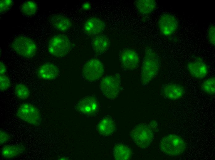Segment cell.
Instances as JSON below:
<instances>
[{
    "mask_svg": "<svg viewBox=\"0 0 215 160\" xmlns=\"http://www.w3.org/2000/svg\"><path fill=\"white\" fill-rule=\"evenodd\" d=\"M160 60L158 54L151 49L145 50L141 73V82L148 84L158 74L160 67Z\"/></svg>",
    "mask_w": 215,
    "mask_h": 160,
    "instance_id": "6da1fadb",
    "label": "cell"
},
{
    "mask_svg": "<svg viewBox=\"0 0 215 160\" xmlns=\"http://www.w3.org/2000/svg\"><path fill=\"white\" fill-rule=\"evenodd\" d=\"M159 146L161 151L165 154L175 156L182 153L186 149V145L180 137L175 134H170L162 138Z\"/></svg>",
    "mask_w": 215,
    "mask_h": 160,
    "instance_id": "7a4b0ae2",
    "label": "cell"
},
{
    "mask_svg": "<svg viewBox=\"0 0 215 160\" xmlns=\"http://www.w3.org/2000/svg\"><path fill=\"white\" fill-rule=\"evenodd\" d=\"M12 46L17 54L25 58H32L37 52V47L34 41L24 36L15 38L12 42Z\"/></svg>",
    "mask_w": 215,
    "mask_h": 160,
    "instance_id": "3957f363",
    "label": "cell"
},
{
    "mask_svg": "<svg viewBox=\"0 0 215 160\" xmlns=\"http://www.w3.org/2000/svg\"><path fill=\"white\" fill-rule=\"evenodd\" d=\"M133 142L141 148H147L153 138V133L151 128L145 124H140L134 127L131 133Z\"/></svg>",
    "mask_w": 215,
    "mask_h": 160,
    "instance_id": "277c9868",
    "label": "cell"
},
{
    "mask_svg": "<svg viewBox=\"0 0 215 160\" xmlns=\"http://www.w3.org/2000/svg\"><path fill=\"white\" fill-rule=\"evenodd\" d=\"M70 49V42L68 37L63 34H57L50 39L48 51L53 56L62 57L67 55Z\"/></svg>",
    "mask_w": 215,
    "mask_h": 160,
    "instance_id": "5b68a950",
    "label": "cell"
},
{
    "mask_svg": "<svg viewBox=\"0 0 215 160\" xmlns=\"http://www.w3.org/2000/svg\"><path fill=\"white\" fill-rule=\"evenodd\" d=\"M16 114L21 119L33 125H39L42 120L41 114L38 108L34 105L28 103L21 104Z\"/></svg>",
    "mask_w": 215,
    "mask_h": 160,
    "instance_id": "8992f818",
    "label": "cell"
},
{
    "mask_svg": "<svg viewBox=\"0 0 215 160\" xmlns=\"http://www.w3.org/2000/svg\"><path fill=\"white\" fill-rule=\"evenodd\" d=\"M104 72V67L99 59H91L84 64L82 70L83 78L88 82L97 81L102 77Z\"/></svg>",
    "mask_w": 215,
    "mask_h": 160,
    "instance_id": "52a82bcc",
    "label": "cell"
},
{
    "mask_svg": "<svg viewBox=\"0 0 215 160\" xmlns=\"http://www.w3.org/2000/svg\"><path fill=\"white\" fill-rule=\"evenodd\" d=\"M120 82L119 76L107 75L101 81L99 88L105 97L112 99L116 98L119 92Z\"/></svg>",
    "mask_w": 215,
    "mask_h": 160,
    "instance_id": "ba28073f",
    "label": "cell"
},
{
    "mask_svg": "<svg viewBox=\"0 0 215 160\" xmlns=\"http://www.w3.org/2000/svg\"><path fill=\"white\" fill-rule=\"evenodd\" d=\"M119 58L121 67L124 71H132L138 68L139 57L135 50L129 48L123 49L119 53Z\"/></svg>",
    "mask_w": 215,
    "mask_h": 160,
    "instance_id": "9c48e42d",
    "label": "cell"
},
{
    "mask_svg": "<svg viewBox=\"0 0 215 160\" xmlns=\"http://www.w3.org/2000/svg\"><path fill=\"white\" fill-rule=\"evenodd\" d=\"M159 30L165 36L173 34L178 27V22L176 18L170 14H165L160 17L158 22Z\"/></svg>",
    "mask_w": 215,
    "mask_h": 160,
    "instance_id": "30bf717a",
    "label": "cell"
},
{
    "mask_svg": "<svg viewBox=\"0 0 215 160\" xmlns=\"http://www.w3.org/2000/svg\"><path fill=\"white\" fill-rule=\"evenodd\" d=\"M77 109L81 113L91 116L95 115L99 107L98 102L93 96H87L81 99L77 105Z\"/></svg>",
    "mask_w": 215,
    "mask_h": 160,
    "instance_id": "8fae6325",
    "label": "cell"
},
{
    "mask_svg": "<svg viewBox=\"0 0 215 160\" xmlns=\"http://www.w3.org/2000/svg\"><path fill=\"white\" fill-rule=\"evenodd\" d=\"M187 70L193 77L200 80L205 78L208 73L206 64L199 58L189 62L187 65Z\"/></svg>",
    "mask_w": 215,
    "mask_h": 160,
    "instance_id": "7c38bea8",
    "label": "cell"
},
{
    "mask_svg": "<svg viewBox=\"0 0 215 160\" xmlns=\"http://www.w3.org/2000/svg\"><path fill=\"white\" fill-rule=\"evenodd\" d=\"M161 90L167 98L173 100L178 99L183 95L184 89L181 85L177 83H169L163 84Z\"/></svg>",
    "mask_w": 215,
    "mask_h": 160,
    "instance_id": "4fadbf2b",
    "label": "cell"
},
{
    "mask_svg": "<svg viewBox=\"0 0 215 160\" xmlns=\"http://www.w3.org/2000/svg\"><path fill=\"white\" fill-rule=\"evenodd\" d=\"M104 22L97 17H91L87 20L84 26L85 32L90 35H97L99 34L105 30Z\"/></svg>",
    "mask_w": 215,
    "mask_h": 160,
    "instance_id": "5bb4252c",
    "label": "cell"
},
{
    "mask_svg": "<svg viewBox=\"0 0 215 160\" xmlns=\"http://www.w3.org/2000/svg\"><path fill=\"white\" fill-rule=\"evenodd\" d=\"M59 70L54 64L46 63L39 68L38 74L39 77L44 80H51L56 79L58 76Z\"/></svg>",
    "mask_w": 215,
    "mask_h": 160,
    "instance_id": "9a60e30c",
    "label": "cell"
},
{
    "mask_svg": "<svg viewBox=\"0 0 215 160\" xmlns=\"http://www.w3.org/2000/svg\"><path fill=\"white\" fill-rule=\"evenodd\" d=\"M110 41L108 38L103 34L96 35L93 39L91 46L94 51L100 55L105 52L110 46Z\"/></svg>",
    "mask_w": 215,
    "mask_h": 160,
    "instance_id": "2e32d148",
    "label": "cell"
},
{
    "mask_svg": "<svg viewBox=\"0 0 215 160\" xmlns=\"http://www.w3.org/2000/svg\"><path fill=\"white\" fill-rule=\"evenodd\" d=\"M53 27L60 31H65L68 30L71 26L70 20L65 16L61 15H55L50 20Z\"/></svg>",
    "mask_w": 215,
    "mask_h": 160,
    "instance_id": "e0dca14e",
    "label": "cell"
},
{
    "mask_svg": "<svg viewBox=\"0 0 215 160\" xmlns=\"http://www.w3.org/2000/svg\"><path fill=\"white\" fill-rule=\"evenodd\" d=\"M23 146L20 145H6L1 150L2 156L6 158H11L17 156L24 151Z\"/></svg>",
    "mask_w": 215,
    "mask_h": 160,
    "instance_id": "ac0fdd59",
    "label": "cell"
},
{
    "mask_svg": "<svg viewBox=\"0 0 215 160\" xmlns=\"http://www.w3.org/2000/svg\"><path fill=\"white\" fill-rule=\"evenodd\" d=\"M135 4L139 12L143 15L149 14L153 12L156 7V2L154 0H138Z\"/></svg>",
    "mask_w": 215,
    "mask_h": 160,
    "instance_id": "d6986e66",
    "label": "cell"
},
{
    "mask_svg": "<svg viewBox=\"0 0 215 160\" xmlns=\"http://www.w3.org/2000/svg\"><path fill=\"white\" fill-rule=\"evenodd\" d=\"M115 128V125L114 121L108 117L103 118L99 122L98 126L99 133L105 136L112 134L114 132Z\"/></svg>",
    "mask_w": 215,
    "mask_h": 160,
    "instance_id": "ffe728a7",
    "label": "cell"
},
{
    "mask_svg": "<svg viewBox=\"0 0 215 160\" xmlns=\"http://www.w3.org/2000/svg\"><path fill=\"white\" fill-rule=\"evenodd\" d=\"M113 155L115 160H128L131 157V151L125 145L119 143L115 146L113 150Z\"/></svg>",
    "mask_w": 215,
    "mask_h": 160,
    "instance_id": "44dd1931",
    "label": "cell"
},
{
    "mask_svg": "<svg viewBox=\"0 0 215 160\" xmlns=\"http://www.w3.org/2000/svg\"><path fill=\"white\" fill-rule=\"evenodd\" d=\"M37 6L35 2L32 1L25 2L21 5L20 10L24 15L30 16L34 15L36 13Z\"/></svg>",
    "mask_w": 215,
    "mask_h": 160,
    "instance_id": "7402d4cb",
    "label": "cell"
},
{
    "mask_svg": "<svg viewBox=\"0 0 215 160\" xmlns=\"http://www.w3.org/2000/svg\"><path fill=\"white\" fill-rule=\"evenodd\" d=\"M15 91L16 97L21 100L27 99L30 94L29 88L25 85L22 83H18L16 85Z\"/></svg>",
    "mask_w": 215,
    "mask_h": 160,
    "instance_id": "603a6c76",
    "label": "cell"
},
{
    "mask_svg": "<svg viewBox=\"0 0 215 160\" xmlns=\"http://www.w3.org/2000/svg\"><path fill=\"white\" fill-rule=\"evenodd\" d=\"M202 90L210 95H213L215 93V78L214 77L209 78L202 83Z\"/></svg>",
    "mask_w": 215,
    "mask_h": 160,
    "instance_id": "cb8c5ba5",
    "label": "cell"
},
{
    "mask_svg": "<svg viewBox=\"0 0 215 160\" xmlns=\"http://www.w3.org/2000/svg\"><path fill=\"white\" fill-rule=\"evenodd\" d=\"M11 82L9 78L5 75H0V89L3 91L7 90L10 86Z\"/></svg>",
    "mask_w": 215,
    "mask_h": 160,
    "instance_id": "d4e9b609",
    "label": "cell"
},
{
    "mask_svg": "<svg viewBox=\"0 0 215 160\" xmlns=\"http://www.w3.org/2000/svg\"><path fill=\"white\" fill-rule=\"evenodd\" d=\"M13 4L11 0H3L0 2V13H4L10 9Z\"/></svg>",
    "mask_w": 215,
    "mask_h": 160,
    "instance_id": "484cf974",
    "label": "cell"
},
{
    "mask_svg": "<svg viewBox=\"0 0 215 160\" xmlns=\"http://www.w3.org/2000/svg\"><path fill=\"white\" fill-rule=\"evenodd\" d=\"M215 28L214 25H210L208 30L207 36L208 40L210 44L213 46H215Z\"/></svg>",
    "mask_w": 215,
    "mask_h": 160,
    "instance_id": "4316f807",
    "label": "cell"
},
{
    "mask_svg": "<svg viewBox=\"0 0 215 160\" xmlns=\"http://www.w3.org/2000/svg\"><path fill=\"white\" fill-rule=\"evenodd\" d=\"M10 139V136L5 131L0 130V143L2 145Z\"/></svg>",
    "mask_w": 215,
    "mask_h": 160,
    "instance_id": "83f0119b",
    "label": "cell"
},
{
    "mask_svg": "<svg viewBox=\"0 0 215 160\" xmlns=\"http://www.w3.org/2000/svg\"><path fill=\"white\" fill-rule=\"evenodd\" d=\"M6 71V69L5 64L2 62L0 63V75H5Z\"/></svg>",
    "mask_w": 215,
    "mask_h": 160,
    "instance_id": "f1b7e54d",
    "label": "cell"
},
{
    "mask_svg": "<svg viewBox=\"0 0 215 160\" xmlns=\"http://www.w3.org/2000/svg\"><path fill=\"white\" fill-rule=\"evenodd\" d=\"M90 7V4L88 3H85L82 6V8L84 10H88Z\"/></svg>",
    "mask_w": 215,
    "mask_h": 160,
    "instance_id": "f546056e",
    "label": "cell"
}]
</instances>
